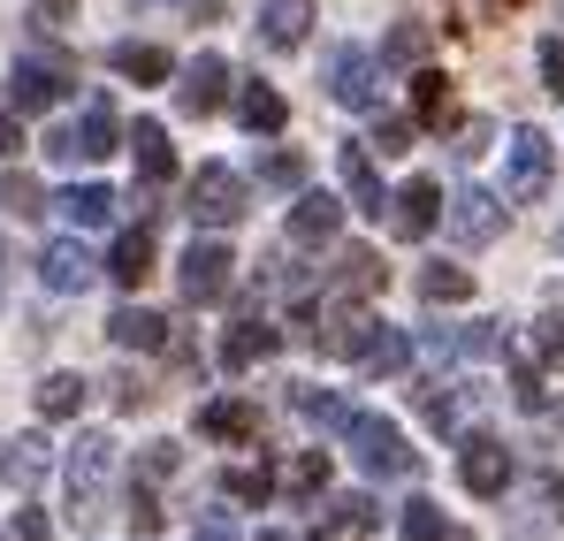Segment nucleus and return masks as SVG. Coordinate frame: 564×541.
Here are the masks:
<instances>
[{
	"instance_id": "obj_3",
	"label": "nucleus",
	"mask_w": 564,
	"mask_h": 541,
	"mask_svg": "<svg viewBox=\"0 0 564 541\" xmlns=\"http://www.w3.org/2000/svg\"><path fill=\"white\" fill-rule=\"evenodd\" d=\"M107 473H115V443H107V435H77V443H69V465H62V480H69V511H77V519H99Z\"/></svg>"
},
{
	"instance_id": "obj_33",
	"label": "nucleus",
	"mask_w": 564,
	"mask_h": 541,
	"mask_svg": "<svg viewBox=\"0 0 564 541\" xmlns=\"http://www.w3.org/2000/svg\"><path fill=\"white\" fill-rule=\"evenodd\" d=\"M404 541H466V534L443 519V504H412L404 511Z\"/></svg>"
},
{
	"instance_id": "obj_20",
	"label": "nucleus",
	"mask_w": 564,
	"mask_h": 541,
	"mask_svg": "<svg viewBox=\"0 0 564 541\" xmlns=\"http://www.w3.org/2000/svg\"><path fill=\"white\" fill-rule=\"evenodd\" d=\"M107 344H122V351H169V321L145 313V305H122L107 321Z\"/></svg>"
},
{
	"instance_id": "obj_51",
	"label": "nucleus",
	"mask_w": 564,
	"mask_h": 541,
	"mask_svg": "<svg viewBox=\"0 0 564 541\" xmlns=\"http://www.w3.org/2000/svg\"><path fill=\"white\" fill-rule=\"evenodd\" d=\"M557 504H564V480H557Z\"/></svg>"
},
{
	"instance_id": "obj_17",
	"label": "nucleus",
	"mask_w": 564,
	"mask_h": 541,
	"mask_svg": "<svg viewBox=\"0 0 564 541\" xmlns=\"http://www.w3.org/2000/svg\"><path fill=\"white\" fill-rule=\"evenodd\" d=\"M198 435H214V443H260V404H245V397H214V404L198 412Z\"/></svg>"
},
{
	"instance_id": "obj_35",
	"label": "nucleus",
	"mask_w": 564,
	"mask_h": 541,
	"mask_svg": "<svg viewBox=\"0 0 564 541\" xmlns=\"http://www.w3.org/2000/svg\"><path fill=\"white\" fill-rule=\"evenodd\" d=\"M297 412H305L313 428H351V412H344L336 389H297Z\"/></svg>"
},
{
	"instance_id": "obj_36",
	"label": "nucleus",
	"mask_w": 564,
	"mask_h": 541,
	"mask_svg": "<svg viewBox=\"0 0 564 541\" xmlns=\"http://www.w3.org/2000/svg\"><path fill=\"white\" fill-rule=\"evenodd\" d=\"M221 488H229L237 504H268V496H275V473H268V465H237Z\"/></svg>"
},
{
	"instance_id": "obj_29",
	"label": "nucleus",
	"mask_w": 564,
	"mask_h": 541,
	"mask_svg": "<svg viewBox=\"0 0 564 541\" xmlns=\"http://www.w3.org/2000/svg\"><path fill=\"white\" fill-rule=\"evenodd\" d=\"M420 297H427V305H466V297H473V274L435 260V268H420Z\"/></svg>"
},
{
	"instance_id": "obj_41",
	"label": "nucleus",
	"mask_w": 564,
	"mask_h": 541,
	"mask_svg": "<svg viewBox=\"0 0 564 541\" xmlns=\"http://www.w3.org/2000/svg\"><path fill=\"white\" fill-rule=\"evenodd\" d=\"M511 397H519V412H542V404H550V389H542V374H534V366H519V374H511Z\"/></svg>"
},
{
	"instance_id": "obj_2",
	"label": "nucleus",
	"mask_w": 564,
	"mask_h": 541,
	"mask_svg": "<svg viewBox=\"0 0 564 541\" xmlns=\"http://www.w3.org/2000/svg\"><path fill=\"white\" fill-rule=\"evenodd\" d=\"M550 176H557V145H550L534 122H519L511 145H503V191H511L519 206H534V198L550 191Z\"/></svg>"
},
{
	"instance_id": "obj_16",
	"label": "nucleus",
	"mask_w": 564,
	"mask_h": 541,
	"mask_svg": "<svg viewBox=\"0 0 564 541\" xmlns=\"http://www.w3.org/2000/svg\"><path fill=\"white\" fill-rule=\"evenodd\" d=\"M336 176H344V191H351V206L381 221V206H389V198H381V169H375V153H367V145H336Z\"/></svg>"
},
{
	"instance_id": "obj_25",
	"label": "nucleus",
	"mask_w": 564,
	"mask_h": 541,
	"mask_svg": "<svg viewBox=\"0 0 564 541\" xmlns=\"http://www.w3.org/2000/svg\"><path fill=\"white\" fill-rule=\"evenodd\" d=\"M107 62H115V77H130V85H169V54L145 46V39H122Z\"/></svg>"
},
{
	"instance_id": "obj_49",
	"label": "nucleus",
	"mask_w": 564,
	"mask_h": 541,
	"mask_svg": "<svg viewBox=\"0 0 564 541\" xmlns=\"http://www.w3.org/2000/svg\"><path fill=\"white\" fill-rule=\"evenodd\" d=\"M15 145H23V130H15V115H8V107H0V161H8V153H15Z\"/></svg>"
},
{
	"instance_id": "obj_52",
	"label": "nucleus",
	"mask_w": 564,
	"mask_h": 541,
	"mask_svg": "<svg viewBox=\"0 0 564 541\" xmlns=\"http://www.w3.org/2000/svg\"><path fill=\"white\" fill-rule=\"evenodd\" d=\"M557 252H564V229H557Z\"/></svg>"
},
{
	"instance_id": "obj_7",
	"label": "nucleus",
	"mask_w": 564,
	"mask_h": 541,
	"mask_svg": "<svg viewBox=\"0 0 564 541\" xmlns=\"http://www.w3.org/2000/svg\"><path fill=\"white\" fill-rule=\"evenodd\" d=\"M328 91H336V107H351V115H381V69H375V54L336 46V54H328Z\"/></svg>"
},
{
	"instance_id": "obj_42",
	"label": "nucleus",
	"mask_w": 564,
	"mask_h": 541,
	"mask_svg": "<svg viewBox=\"0 0 564 541\" xmlns=\"http://www.w3.org/2000/svg\"><path fill=\"white\" fill-rule=\"evenodd\" d=\"M375 145H381V153H412V122H404V115H381Z\"/></svg>"
},
{
	"instance_id": "obj_19",
	"label": "nucleus",
	"mask_w": 564,
	"mask_h": 541,
	"mask_svg": "<svg viewBox=\"0 0 564 541\" xmlns=\"http://www.w3.org/2000/svg\"><path fill=\"white\" fill-rule=\"evenodd\" d=\"M344 229V206L328 198V191H305L297 206H290V245H328Z\"/></svg>"
},
{
	"instance_id": "obj_47",
	"label": "nucleus",
	"mask_w": 564,
	"mask_h": 541,
	"mask_svg": "<svg viewBox=\"0 0 564 541\" xmlns=\"http://www.w3.org/2000/svg\"><path fill=\"white\" fill-rule=\"evenodd\" d=\"M458 153H466V161H473V153H488V122H466V138H458Z\"/></svg>"
},
{
	"instance_id": "obj_12",
	"label": "nucleus",
	"mask_w": 564,
	"mask_h": 541,
	"mask_svg": "<svg viewBox=\"0 0 564 541\" xmlns=\"http://www.w3.org/2000/svg\"><path fill=\"white\" fill-rule=\"evenodd\" d=\"M435 221H443V191H435L427 176H412L404 191H397V198H389V229H397L404 245H420Z\"/></svg>"
},
{
	"instance_id": "obj_34",
	"label": "nucleus",
	"mask_w": 564,
	"mask_h": 541,
	"mask_svg": "<svg viewBox=\"0 0 564 541\" xmlns=\"http://www.w3.org/2000/svg\"><path fill=\"white\" fill-rule=\"evenodd\" d=\"M321 488H328V451H297V465H290V496L313 504Z\"/></svg>"
},
{
	"instance_id": "obj_31",
	"label": "nucleus",
	"mask_w": 564,
	"mask_h": 541,
	"mask_svg": "<svg viewBox=\"0 0 564 541\" xmlns=\"http://www.w3.org/2000/svg\"><path fill=\"white\" fill-rule=\"evenodd\" d=\"M412 107H420V122H451V77L443 69H420L412 77Z\"/></svg>"
},
{
	"instance_id": "obj_21",
	"label": "nucleus",
	"mask_w": 564,
	"mask_h": 541,
	"mask_svg": "<svg viewBox=\"0 0 564 541\" xmlns=\"http://www.w3.org/2000/svg\"><path fill=\"white\" fill-rule=\"evenodd\" d=\"M54 206H62L69 229H107V221H115V191H107V183H69Z\"/></svg>"
},
{
	"instance_id": "obj_43",
	"label": "nucleus",
	"mask_w": 564,
	"mask_h": 541,
	"mask_svg": "<svg viewBox=\"0 0 564 541\" xmlns=\"http://www.w3.org/2000/svg\"><path fill=\"white\" fill-rule=\"evenodd\" d=\"M130 527H138V534H161V504H153V488H130Z\"/></svg>"
},
{
	"instance_id": "obj_38",
	"label": "nucleus",
	"mask_w": 564,
	"mask_h": 541,
	"mask_svg": "<svg viewBox=\"0 0 564 541\" xmlns=\"http://www.w3.org/2000/svg\"><path fill=\"white\" fill-rule=\"evenodd\" d=\"M260 183H275V191H297V183H305V161H297V153H268V161H260Z\"/></svg>"
},
{
	"instance_id": "obj_48",
	"label": "nucleus",
	"mask_w": 564,
	"mask_h": 541,
	"mask_svg": "<svg viewBox=\"0 0 564 541\" xmlns=\"http://www.w3.org/2000/svg\"><path fill=\"white\" fill-rule=\"evenodd\" d=\"M77 15V0H39V23H69Z\"/></svg>"
},
{
	"instance_id": "obj_30",
	"label": "nucleus",
	"mask_w": 564,
	"mask_h": 541,
	"mask_svg": "<svg viewBox=\"0 0 564 541\" xmlns=\"http://www.w3.org/2000/svg\"><path fill=\"white\" fill-rule=\"evenodd\" d=\"M336 290H344V297H367V290H381V260L367 252V245H351V252L336 260Z\"/></svg>"
},
{
	"instance_id": "obj_1",
	"label": "nucleus",
	"mask_w": 564,
	"mask_h": 541,
	"mask_svg": "<svg viewBox=\"0 0 564 541\" xmlns=\"http://www.w3.org/2000/svg\"><path fill=\"white\" fill-rule=\"evenodd\" d=\"M351 457H359V473H375V480H404L420 457H412V443H404V428L397 420H381V412H351Z\"/></svg>"
},
{
	"instance_id": "obj_28",
	"label": "nucleus",
	"mask_w": 564,
	"mask_h": 541,
	"mask_svg": "<svg viewBox=\"0 0 564 541\" xmlns=\"http://www.w3.org/2000/svg\"><path fill=\"white\" fill-rule=\"evenodd\" d=\"M39 412L46 420H77L85 412V374H46L39 381Z\"/></svg>"
},
{
	"instance_id": "obj_22",
	"label": "nucleus",
	"mask_w": 564,
	"mask_h": 541,
	"mask_svg": "<svg viewBox=\"0 0 564 541\" xmlns=\"http://www.w3.org/2000/svg\"><path fill=\"white\" fill-rule=\"evenodd\" d=\"M275 328H268V321H260V313H252V321H237V328H229V344H221V366H237V374H245V366H260V359H275Z\"/></svg>"
},
{
	"instance_id": "obj_13",
	"label": "nucleus",
	"mask_w": 564,
	"mask_h": 541,
	"mask_svg": "<svg viewBox=\"0 0 564 541\" xmlns=\"http://www.w3.org/2000/svg\"><path fill=\"white\" fill-rule=\"evenodd\" d=\"M221 99H229V62L221 54H198L184 69V85H176V107L206 122V115H221Z\"/></svg>"
},
{
	"instance_id": "obj_27",
	"label": "nucleus",
	"mask_w": 564,
	"mask_h": 541,
	"mask_svg": "<svg viewBox=\"0 0 564 541\" xmlns=\"http://www.w3.org/2000/svg\"><path fill=\"white\" fill-rule=\"evenodd\" d=\"M359 366L389 381V374H404V366H412V344H404V336H397L389 321H375V336H367V351H359Z\"/></svg>"
},
{
	"instance_id": "obj_14",
	"label": "nucleus",
	"mask_w": 564,
	"mask_h": 541,
	"mask_svg": "<svg viewBox=\"0 0 564 541\" xmlns=\"http://www.w3.org/2000/svg\"><path fill=\"white\" fill-rule=\"evenodd\" d=\"M93 252H85V245H77V237H54V245H46V252H39V282H46V290H62V297H77V290H93Z\"/></svg>"
},
{
	"instance_id": "obj_15",
	"label": "nucleus",
	"mask_w": 564,
	"mask_h": 541,
	"mask_svg": "<svg viewBox=\"0 0 564 541\" xmlns=\"http://www.w3.org/2000/svg\"><path fill=\"white\" fill-rule=\"evenodd\" d=\"M260 46H275V54H290V46H305V31H313V0H260Z\"/></svg>"
},
{
	"instance_id": "obj_8",
	"label": "nucleus",
	"mask_w": 564,
	"mask_h": 541,
	"mask_svg": "<svg viewBox=\"0 0 564 541\" xmlns=\"http://www.w3.org/2000/svg\"><path fill=\"white\" fill-rule=\"evenodd\" d=\"M443 206H451V237H458L466 252H480V245L503 229V198H496V191H480V183H466V191H458V198H443Z\"/></svg>"
},
{
	"instance_id": "obj_45",
	"label": "nucleus",
	"mask_w": 564,
	"mask_h": 541,
	"mask_svg": "<svg viewBox=\"0 0 564 541\" xmlns=\"http://www.w3.org/2000/svg\"><path fill=\"white\" fill-rule=\"evenodd\" d=\"M8 541H54L46 511H15V534H8Z\"/></svg>"
},
{
	"instance_id": "obj_37",
	"label": "nucleus",
	"mask_w": 564,
	"mask_h": 541,
	"mask_svg": "<svg viewBox=\"0 0 564 541\" xmlns=\"http://www.w3.org/2000/svg\"><path fill=\"white\" fill-rule=\"evenodd\" d=\"M420 420H427V428H451V420H458V397H451L443 381H427V389H420Z\"/></svg>"
},
{
	"instance_id": "obj_6",
	"label": "nucleus",
	"mask_w": 564,
	"mask_h": 541,
	"mask_svg": "<svg viewBox=\"0 0 564 541\" xmlns=\"http://www.w3.org/2000/svg\"><path fill=\"white\" fill-rule=\"evenodd\" d=\"M176 282H184L191 305H221L229 282H237V252H229L221 237H198V245L184 252V274H176Z\"/></svg>"
},
{
	"instance_id": "obj_24",
	"label": "nucleus",
	"mask_w": 564,
	"mask_h": 541,
	"mask_svg": "<svg viewBox=\"0 0 564 541\" xmlns=\"http://www.w3.org/2000/svg\"><path fill=\"white\" fill-rule=\"evenodd\" d=\"M130 153H138V176H145V183H169V176H176V145H169V130H161V122H138V130H130Z\"/></svg>"
},
{
	"instance_id": "obj_44",
	"label": "nucleus",
	"mask_w": 564,
	"mask_h": 541,
	"mask_svg": "<svg viewBox=\"0 0 564 541\" xmlns=\"http://www.w3.org/2000/svg\"><path fill=\"white\" fill-rule=\"evenodd\" d=\"M542 91L564 99V46H557V39H542Z\"/></svg>"
},
{
	"instance_id": "obj_26",
	"label": "nucleus",
	"mask_w": 564,
	"mask_h": 541,
	"mask_svg": "<svg viewBox=\"0 0 564 541\" xmlns=\"http://www.w3.org/2000/svg\"><path fill=\"white\" fill-rule=\"evenodd\" d=\"M107 274H115L122 290H138V282L153 274V229H130V237L107 252Z\"/></svg>"
},
{
	"instance_id": "obj_23",
	"label": "nucleus",
	"mask_w": 564,
	"mask_h": 541,
	"mask_svg": "<svg viewBox=\"0 0 564 541\" xmlns=\"http://www.w3.org/2000/svg\"><path fill=\"white\" fill-rule=\"evenodd\" d=\"M237 122H245L252 138H275L282 122H290V107H282L275 85H245V91H237Z\"/></svg>"
},
{
	"instance_id": "obj_40",
	"label": "nucleus",
	"mask_w": 564,
	"mask_h": 541,
	"mask_svg": "<svg viewBox=\"0 0 564 541\" xmlns=\"http://www.w3.org/2000/svg\"><path fill=\"white\" fill-rule=\"evenodd\" d=\"M534 344H542V366H550V374H564V313H550V321L534 328Z\"/></svg>"
},
{
	"instance_id": "obj_11",
	"label": "nucleus",
	"mask_w": 564,
	"mask_h": 541,
	"mask_svg": "<svg viewBox=\"0 0 564 541\" xmlns=\"http://www.w3.org/2000/svg\"><path fill=\"white\" fill-rule=\"evenodd\" d=\"M62 91H69V69H62V62H15L8 107H15V115H46V107H62Z\"/></svg>"
},
{
	"instance_id": "obj_4",
	"label": "nucleus",
	"mask_w": 564,
	"mask_h": 541,
	"mask_svg": "<svg viewBox=\"0 0 564 541\" xmlns=\"http://www.w3.org/2000/svg\"><path fill=\"white\" fill-rule=\"evenodd\" d=\"M191 221H198V229H237V221H245V176L221 169V161H206V169L191 176Z\"/></svg>"
},
{
	"instance_id": "obj_46",
	"label": "nucleus",
	"mask_w": 564,
	"mask_h": 541,
	"mask_svg": "<svg viewBox=\"0 0 564 541\" xmlns=\"http://www.w3.org/2000/svg\"><path fill=\"white\" fill-rule=\"evenodd\" d=\"M169 473H176V443H153L145 451V480H169Z\"/></svg>"
},
{
	"instance_id": "obj_9",
	"label": "nucleus",
	"mask_w": 564,
	"mask_h": 541,
	"mask_svg": "<svg viewBox=\"0 0 564 541\" xmlns=\"http://www.w3.org/2000/svg\"><path fill=\"white\" fill-rule=\"evenodd\" d=\"M458 480H466L473 496H503L511 488V451L496 435H466L458 443Z\"/></svg>"
},
{
	"instance_id": "obj_18",
	"label": "nucleus",
	"mask_w": 564,
	"mask_h": 541,
	"mask_svg": "<svg viewBox=\"0 0 564 541\" xmlns=\"http://www.w3.org/2000/svg\"><path fill=\"white\" fill-rule=\"evenodd\" d=\"M381 527V511L367 504V496H336L321 519H313V541H367Z\"/></svg>"
},
{
	"instance_id": "obj_32",
	"label": "nucleus",
	"mask_w": 564,
	"mask_h": 541,
	"mask_svg": "<svg viewBox=\"0 0 564 541\" xmlns=\"http://www.w3.org/2000/svg\"><path fill=\"white\" fill-rule=\"evenodd\" d=\"M427 46H435V39H427V23H397V31H389V46H381V62L412 69V62H427Z\"/></svg>"
},
{
	"instance_id": "obj_39",
	"label": "nucleus",
	"mask_w": 564,
	"mask_h": 541,
	"mask_svg": "<svg viewBox=\"0 0 564 541\" xmlns=\"http://www.w3.org/2000/svg\"><path fill=\"white\" fill-rule=\"evenodd\" d=\"M0 206H8V214H39L46 198H39V183H31V176H0Z\"/></svg>"
},
{
	"instance_id": "obj_10",
	"label": "nucleus",
	"mask_w": 564,
	"mask_h": 541,
	"mask_svg": "<svg viewBox=\"0 0 564 541\" xmlns=\"http://www.w3.org/2000/svg\"><path fill=\"white\" fill-rule=\"evenodd\" d=\"M367 336H375V313H359V305H321V321H313V351H328V359H359Z\"/></svg>"
},
{
	"instance_id": "obj_5",
	"label": "nucleus",
	"mask_w": 564,
	"mask_h": 541,
	"mask_svg": "<svg viewBox=\"0 0 564 541\" xmlns=\"http://www.w3.org/2000/svg\"><path fill=\"white\" fill-rule=\"evenodd\" d=\"M115 138H122L115 107H107V99H93L69 130H54V138H46V153H54L62 169H77V161H107V153H115Z\"/></svg>"
},
{
	"instance_id": "obj_50",
	"label": "nucleus",
	"mask_w": 564,
	"mask_h": 541,
	"mask_svg": "<svg viewBox=\"0 0 564 541\" xmlns=\"http://www.w3.org/2000/svg\"><path fill=\"white\" fill-rule=\"evenodd\" d=\"M191 541H229V527H221V519H206V527H198Z\"/></svg>"
}]
</instances>
